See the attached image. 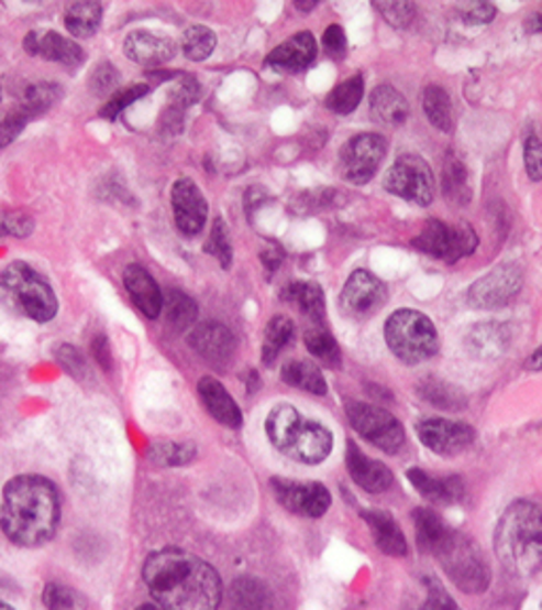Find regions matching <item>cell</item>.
Returning <instances> with one entry per match:
<instances>
[{
	"label": "cell",
	"instance_id": "6da1fadb",
	"mask_svg": "<svg viewBox=\"0 0 542 610\" xmlns=\"http://www.w3.org/2000/svg\"><path fill=\"white\" fill-rule=\"evenodd\" d=\"M143 579L162 610H219V573L198 555L180 549L155 552L144 559Z\"/></svg>",
	"mask_w": 542,
	"mask_h": 610
},
{
	"label": "cell",
	"instance_id": "7a4b0ae2",
	"mask_svg": "<svg viewBox=\"0 0 542 610\" xmlns=\"http://www.w3.org/2000/svg\"><path fill=\"white\" fill-rule=\"evenodd\" d=\"M59 526L57 488L41 475H20L2 490L0 527L18 547L49 543Z\"/></svg>",
	"mask_w": 542,
	"mask_h": 610
},
{
	"label": "cell",
	"instance_id": "3957f363",
	"mask_svg": "<svg viewBox=\"0 0 542 610\" xmlns=\"http://www.w3.org/2000/svg\"><path fill=\"white\" fill-rule=\"evenodd\" d=\"M494 549L500 564L517 577H532L542 570V502H511L498 520Z\"/></svg>",
	"mask_w": 542,
	"mask_h": 610
},
{
	"label": "cell",
	"instance_id": "277c9868",
	"mask_svg": "<svg viewBox=\"0 0 542 610\" xmlns=\"http://www.w3.org/2000/svg\"><path fill=\"white\" fill-rule=\"evenodd\" d=\"M265 433L283 456L299 465L314 467L333 451V433L324 424L299 414L288 403L276 405L267 414Z\"/></svg>",
	"mask_w": 542,
	"mask_h": 610
},
{
	"label": "cell",
	"instance_id": "5b68a950",
	"mask_svg": "<svg viewBox=\"0 0 542 610\" xmlns=\"http://www.w3.org/2000/svg\"><path fill=\"white\" fill-rule=\"evenodd\" d=\"M430 555L439 562L445 577L466 596H482L491 585V568L484 549L460 530L450 527Z\"/></svg>",
	"mask_w": 542,
	"mask_h": 610
},
{
	"label": "cell",
	"instance_id": "8992f818",
	"mask_svg": "<svg viewBox=\"0 0 542 610\" xmlns=\"http://www.w3.org/2000/svg\"><path fill=\"white\" fill-rule=\"evenodd\" d=\"M0 302L34 323H49L57 314L52 284L24 261L9 263L0 274Z\"/></svg>",
	"mask_w": 542,
	"mask_h": 610
},
{
	"label": "cell",
	"instance_id": "52a82bcc",
	"mask_svg": "<svg viewBox=\"0 0 542 610\" xmlns=\"http://www.w3.org/2000/svg\"><path fill=\"white\" fill-rule=\"evenodd\" d=\"M384 337L390 352L405 364L430 361L441 348L434 323L427 314L411 307H402L388 316Z\"/></svg>",
	"mask_w": 542,
	"mask_h": 610
},
{
	"label": "cell",
	"instance_id": "ba28073f",
	"mask_svg": "<svg viewBox=\"0 0 542 610\" xmlns=\"http://www.w3.org/2000/svg\"><path fill=\"white\" fill-rule=\"evenodd\" d=\"M411 247L452 265L477 250L479 236L468 222L450 225L441 219H429L424 229L411 240Z\"/></svg>",
	"mask_w": 542,
	"mask_h": 610
},
{
	"label": "cell",
	"instance_id": "9c48e42d",
	"mask_svg": "<svg viewBox=\"0 0 542 610\" xmlns=\"http://www.w3.org/2000/svg\"><path fill=\"white\" fill-rule=\"evenodd\" d=\"M345 416L350 420L352 428L363 439H367L369 444L375 445L377 449H381L388 456L399 454L402 445L407 442L399 417L390 414L384 407H377L372 403H361V401H347Z\"/></svg>",
	"mask_w": 542,
	"mask_h": 610
},
{
	"label": "cell",
	"instance_id": "30bf717a",
	"mask_svg": "<svg viewBox=\"0 0 542 610\" xmlns=\"http://www.w3.org/2000/svg\"><path fill=\"white\" fill-rule=\"evenodd\" d=\"M384 189L409 204L427 208L434 199V172L424 157L405 153L388 170Z\"/></svg>",
	"mask_w": 542,
	"mask_h": 610
},
{
	"label": "cell",
	"instance_id": "8fae6325",
	"mask_svg": "<svg viewBox=\"0 0 542 610\" xmlns=\"http://www.w3.org/2000/svg\"><path fill=\"white\" fill-rule=\"evenodd\" d=\"M388 142L381 134L363 132L347 140L340 151V174L352 185L369 183L386 160Z\"/></svg>",
	"mask_w": 542,
	"mask_h": 610
},
{
	"label": "cell",
	"instance_id": "7c38bea8",
	"mask_svg": "<svg viewBox=\"0 0 542 610\" xmlns=\"http://www.w3.org/2000/svg\"><path fill=\"white\" fill-rule=\"evenodd\" d=\"M523 286V268L515 261H507L489 270L468 288V304L477 309H498L511 304Z\"/></svg>",
	"mask_w": 542,
	"mask_h": 610
},
{
	"label": "cell",
	"instance_id": "4fadbf2b",
	"mask_svg": "<svg viewBox=\"0 0 542 610\" xmlns=\"http://www.w3.org/2000/svg\"><path fill=\"white\" fill-rule=\"evenodd\" d=\"M272 490L276 500L288 513L318 520L331 509V492L318 481H290L283 477L272 479Z\"/></svg>",
	"mask_w": 542,
	"mask_h": 610
},
{
	"label": "cell",
	"instance_id": "5bb4252c",
	"mask_svg": "<svg viewBox=\"0 0 542 610\" xmlns=\"http://www.w3.org/2000/svg\"><path fill=\"white\" fill-rule=\"evenodd\" d=\"M416 433L422 445L439 456H460L471 449L477 439V433L471 424L447 417L422 420L418 422Z\"/></svg>",
	"mask_w": 542,
	"mask_h": 610
},
{
	"label": "cell",
	"instance_id": "9a60e30c",
	"mask_svg": "<svg viewBox=\"0 0 542 610\" xmlns=\"http://www.w3.org/2000/svg\"><path fill=\"white\" fill-rule=\"evenodd\" d=\"M388 299V288L369 270H354L343 284L340 305L343 314L352 318H365L377 312Z\"/></svg>",
	"mask_w": 542,
	"mask_h": 610
},
{
	"label": "cell",
	"instance_id": "2e32d148",
	"mask_svg": "<svg viewBox=\"0 0 542 610\" xmlns=\"http://www.w3.org/2000/svg\"><path fill=\"white\" fill-rule=\"evenodd\" d=\"M172 213L176 227L185 236H198L208 221V204L191 178H178L172 185Z\"/></svg>",
	"mask_w": 542,
	"mask_h": 610
},
{
	"label": "cell",
	"instance_id": "e0dca14e",
	"mask_svg": "<svg viewBox=\"0 0 542 610\" xmlns=\"http://www.w3.org/2000/svg\"><path fill=\"white\" fill-rule=\"evenodd\" d=\"M24 50L30 56L43 57L62 66H81L86 62L84 47L56 30H32L24 39Z\"/></svg>",
	"mask_w": 542,
	"mask_h": 610
},
{
	"label": "cell",
	"instance_id": "ac0fdd59",
	"mask_svg": "<svg viewBox=\"0 0 542 610\" xmlns=\"http://www.w3.org/2000/svg\"><path fill=\"white\" fill-rule=\"evenodd\" d=\"M318 56V45H316L314 34L303 30L286 39L276 50L269 52L265 57V66L276 73H286V75H297L308 70L314 64Z\"/></svg>",
	"mask_w": 542,
	"mask_h": 610
},
{
	"label": "cell",
	"instance_id": "d6986e66",
	"mask_svg": "<svg viewBox=\"0 0 542 610\" xmlns=\"http://www.w3.org/2000/svg\"><path fill=\"white\" fill-rule=\"evenodd\" d=\"M345 467L352 481L369 494H384L395 483L392 471L384 462L369 458L354 442H347Z\"/></svg>",
	"mask_w": 542,
	"mask_h": 610
},
{
	"label": "cell",
	"instance_id": "ffe728a7",
	"mask_svg": "<svg viewBox=\"0 0 542 610\" xmlns=\"http://www.w3.org/2000/svg\"><path fill=\"white\" fill-rule=\"evenodd\" d=\"M123 54L144 68H157L176 56V43L157 32L134 30L123 41Z\"/></svg>",
	"mask_w": 542,
	"mask_h": 610
},
{
	"label": "cell",
	"instance_id": "44dd1931",
	"mask_svg": "<svg viewBox=\"0 0 542 610\" xmlns=\"http://www.w3.org/2000/svg\"><path fill=\"white\" fill-rule=\"evenodd\" d=\"M191 348L212 364H225L235 352V337L221 323H201L189 337Z\"/></svg>",
	"mask_w": 542,
	"mask_h": 610
},
{
	"label": "cell",
	"instance_id": "7402d4cb",
	"mask_svg": "<svg viewBox=\"0 0 542 610\" xmlns=\"http://www.w3.org/2000/svg\"><path fill=\"white\" fill-rule=\"evenodd\" d=\"M407 479L420 492L422 499L429 500L430 504H436V506L457 504L466 494V486L460 475L434 477L422 469H409Z\"/></svg>",
	"mask_w": 542,
	"mask_h": 610
},
{
	"label": "cell",
	"instance_id": "603a6c76",
	"mask_svg": "<svg viewBox=\"0 0 542 610\" xmlns=\"http://www.w3.org/2000/svg\"><path fill=\"white\" fill-rule=\"evenodd\" d=\"M361 518L372 530L373 541H375V545L381 554L390 555V557H407L409 555L407 536H405L402 527L399 526V522L390 513L379 511V509H365L361 513Z\"/></svg>",
	"mask_w": 542,
	"mask_h": 610
},
{
	"label": "cell",
	"instance_id": "cb8c5ba5",
	"mask_svg": "<svg viewBox=\"0 0 542 610\" xmlns=\"http://www.w3.org/2000/svg\"><path fill=\"white\" fill-rule=\"evenodd\" d=\"M123 286L130 293L134 305L143 312L146 318H157L164 309V293L155 277L151 276L141 265L125 268Z\"/></svg>",
	"mask_w": 542,
	"mask_h": 610
},
{
	"label": "cell",
	"instance_id": "d4e9b609",
	"mask_svg": "<svg viewBox=\"0 0 542 610\" xmlns=\"http://www.w3.org/2000/svg\"><path fill=\"white\" fill-rule=\"evenodd\" d=\"M198 394H200L201 403L208 410V414L217 422H221L228 428L242 426V412L219 380H214L210 375L201 378L200 384H198Z\"/></svg>",
	"mask_w": 542,
	"mask_h": 610
},
{
	"label": "cell",
	"instance_id": "484cf974",
	"mask_svg": "<svg viewBox=\"0 0 542 610\" xmlns=\"http://www.w3.org/2000/svg\"><path fill=\"white\" fill-rule=\"evenodd\" d=\"M369 107H372L373 119L388 128L402 126L409 117V102L395 85H377L373 89Z\"/></svg>",
	"mask_w": 542,
	"mask_h": 610
},
{
	"label": "cell",
	"instance_id": "4316f807",
	"mask_svg": "<svg viewBox=\"0 0 542 610\" xmlns=\"http://www.w3.org/2000/svg\"><path fill=\"white\" fill-rule=\"evenodd\" d=\"M283 299L288 304L297 305L299 312L314 323V327H322L327 318V302L324 291L316 282H290L283 291Z\"/></svg>",
	"mask_w": 542,
	"mask_h": 610
},
{
	"label": "cell",
	"instance_id": "83f0119b",
	"mask_svg": "<svg viewBox=\"0 0 542 610\" xmlns=\"http://www.w3.org/2000/svg\"><path fill=\"white\" fill-rule=\"evenodd\" d=\"M416 392L422 401H427L429 405L436 407V410L460 412V410H466V405H468V399L464 396L462 390L456 389L454 384H450L445 380L434 378V375L422 378L416 386Z\"/></svg>",
	"mask_w": 542,
	"mask_h": 610
},
{
	"label": "cell",
	"instance_id": "f1b7e54d",
	"mask_svg": "<svg viewBox=\"0 0 542 610\" xmlns=\"http://www.w3.org/2000/svg\"><path fill=\"white\" fill-rule=\"evenodd\" d=\"M441 189H443V197L452 206H468L471 204L473 192L468 187V170L464 166V162L452 151L445 155V162H443Z\"/></svg>",
	"mask_w": 542,
	"mask_h": 610
},
{
	"label": "cell",
	"instance_id": "f546056e",
	"mask_svg": "<svg viewBox=\"0 0 542 610\" xmlns=\"http://www.w3.org/2000/svg\"><path fill=\"white\" fill-rule=\"evenodd\" d=\"M422 109L430 121V126L439 132H454L456 119H454V107L450 94L441 85L430 84L422 91Z\"/></svg>",
	"mask_w": 542,
	"mask_h": 610
},
{
	"label": "cell",
	"instance_id": "4dcf8cb0",
	"mask_svg": "<svg viewBox=\"0 0 542 610\" xmlns=\"http://www.w3.org/2000/svg\"><path fill=\"white\" fill-rule=\"evenodd\" d=\"M229 602L233 610H269L272 591L255 577H240L231 582Z\"/></svg>",
	"mask_w": 542,
	"mask_h": 610
},
{
	"label": "cell",
	"instance_id": "1f68e13d",
	"mask_svg": "<svg viewBox=\"0 0 542 610\" xmlns=\"http://www.w3.org/2000/svg\"><path fill=\"white\" fill-rule=\"evenodd\" d=\"M413 526H416V541L422 554H432L434 547L443 541V536L450 532V524L429 506H418L413 511Z\"/></svg>",
	"mask_w": 542,
	"mask_h": 610
},
{
	"label": "cell",
	"instance_id": "d6a6232c",
	"mask_svg": "<svg viewBox=\"0 0 542 610\" xmlns=\"http://www.w3.org/2000/svg\"><path fill=\"white\" fill-rule=\"evenodd\" d=\"M507 346L509 335L496 323L479 325L466 337V348L471 350V355H477L479 359H496L505 352Z\"/></svg>",
	"mask_w": 542,
	"mask_h": 610
},
{
	"label": "cell",
	"instance_id": "836d02e7",
	"mask_svg": "<svg viewBox=\"0 0 542 610\" xmlns=\"http://www.w3.org/2000/svg\"><path fill=\"white\" fill-rule=\"evenodd\" d=\"M100 22H102L100 2H73L64 13V26L77 39L93 36L100 29Z\"/></svg>",
	"mask_w": 542,
	"mask_h": 610
},
{
	"label": "cell",
	"instance_id": "e575fe53",
	"mask_svg": "<svg viewBox=\"0 0 542 610\" xmlns=\"http://www.w3.org/2000/svg\"><path fill=\"white\" fill-rule=\"evenodd\" d=\"M283 380L292 389L306 390L316 396L327 394V380L322 371L310 361H288L283 367Z\"/></svg>",
	"mask_w": 542,
	"mask_h": 610
},
{
	"label": "cell",
	"instance_id": "d590c367",
	"mask_svg": "<svg viewBox=\"0 0 542 610\" xmlns=\"http://www.w3.org/2000/svg\"><path fill=\"white\" fill-rule=\"evenodd\" d=\"M62 98V87L54 81H38L24 87L22 96L18 98L15 107L29 115L30 119H36L38 115L49 111L57 100Z\"/></svg>",
	"mask_w": 542,
	"mask_h": 610
},
{
	"label": "cell",
	"instance_id": "8d00e7d4",
	"mask_svg": "<svg viewBox=\"0 0 542 610\" xmlns=\"http://www.w3.org/2000/svg\"><path fill=\"white\" fill-rule=\"evenodd\" d=\"M164 312L174 331H187L196 327L198 320V304L182 291L172 288L164 295Z\"/></svg>",
	"mask_w": 542,
	"mask_h": 610
},
{
	"label": "cell",
	"instance_id": "74e56055",
	"mask_svg": "<svg viewBox=\"0 0 542 610\" xmlns=\"http://www.w3.org/2000/svg\"><path fill=\"white\" fill-rule=\"evenodd\" d=\"M292 335H295V325H292V320L288 316L278 314V316H274L267 323V327H265V341H263V350H261L263 362L267 367H272L276 362L278 355L285 350L288 341L292 339Z\"/></svg>",
	"mask_w": 542,
	"mask_h": 610
},
{
	"label": "cell",
	"instance_id": "f35d334b",
	"mask_svg": "<svg viewBox=\"0 0 542 610\" xmlns=\"http://www.w3.org/2000/svg\"><path fill=\"white\" fill-rule=\"evenodd\" d=\"M365 96V79L363 75H354L338 85L329 96H327V109L338 112V115H350L356 111L361 100Z\"/></svg>",
	"mask_w": 542,
	"mask_h": 610
},
{
	"label": "cell",
	"instance_id": "ab89813d",
	"mask_svg": "<svg viewBox=\"0 0 542 610\" xmlns=\"http://www.w3.org/2000/svg\"><path fill=\"white\" fill-rule=\"evenodd\" d=\"M198 458V447L189 442H155L148 449V460L157 467H185Z\"/></svg>",
	"mask_w": 542,
	"mask_h": 610
},
{
	"label": "cell",
	"instance_id": "60d3db41",
	"mask_svg": "<svg viewBox=\"0 0 542 610\" xmlns=\"http://www.w3.org/2000/svg\"><path fill=\"white\" fill-rule=\"evenodd\" d=\"M303 341H306L308 352L314 357L316 361H320L331 369L342 367V350H340L335 337L329 334L324 327L308 329L303 335Z\"/></svg>",
	"mask_w": 542,
	"mask_h": 610
},
{
	"label": "cell",
	"instance_id": "b9f144b4",
	"mask_svg": "<svg viewBox=\"0 0 542 610\" xmlns=\"http://www.w3.org/2000/svg\"><path fill=\"white\" fill-rule=\"evenodd\" d=\"M182 56L191 62H203L212 56L217 50V34L208 26H191L185 30L182 41H180Z\"/></svg>",
	"mask_w": 542,
	"mask_h": 610
},
{
	"label": "cell",
	"instance_id": "7bdbcfd3",
	"mask_svg": "<svg viewBox=\"0 0 542 610\" xmlns=\"http://www.w3.org/2000/svg\"><path fill=\"white\" fill-rule=\"evenodd\" d=\"M41 600L47 610H86L87 607L86 598L77 589L62 582H49Z\"/></svg>",
	"mask_w": 542,
	"mask_h": 610
},
{
	"label": "cell",
	"instance_id": "ee69618b",
	"mask_svg": "<svg viewBox=\"0 0 542 610\" xmlns=\"http://www.w3.org/2000/svg\"><path fill=\"white\" fill-rule=\"evenodd\" d=\"M148 91H151V85L146 84H134L125 87V89L114 91L113 96L109 98V102L100 109V117L114 121L121 112L130 109L134 102H139Z\"/></svg>",
	"mask_w": 542,
	"mask_h": 610
},
{
	"label": "cell",
	"instance_id": "f6af8a7d",
	"mask_svg": "<svg viewBox=\"0 0 542 610\" xmlns=\"http://www.w3.org/2000/svg\"><path fill=\"white\" fill-rule=\"evenodd\" d=\"M373 9L395 29H409L416 20V4L409 0H386L373 2Z\"/></svg>",
	"mask_w": 542,
	"mask_h": 610
},
{
	"label": "cell",
	"instance_id": "bcb514c9",
	"mask_svg": "<svg viewBox=\"0 0 542 610\" xmlns=\"http://www.w3.org/2000/svg\"><path fill=\"white\" fill-rule=\"evenodd\" d=\"M206 252L212 254L223 270H229L231 263H233V249H231V240H229V229L225 221L219 217L212 222V231L208 236V242H206Z\"/></svg>",
	"mask_w": 542,
	"mask_h": 610
},
{
	"label": "cell",
	"instance_id": "7dc6e473",
	"mask_svg": "<svg viewBox=\"0 0 542 610\" xmlns=\"http://www.w3.org/2000/svg\"><path fill=\"white\" fill-rule=\"evenodd\" d=\"M30 121L32 119L20 107H11L9 111L0 112V149L9 146L18 139Z\"/></svg>",
	"mask_w": 542,
	"mask_h": 610
},
{
	"label": "cell",
	"instance_id": "c3c4849f",
	"mask_svg": "<svg viewBox=\"0 0 542 610\" xmlns=\"http://www.w3.org/2000/svg\"><path fill=\"white\" fill-rule=\"evenodd\" d=\"M427 596L420 610H462V607L454 600V596L443 587V582L436 581L434 577L424 579Z\"/></svg>",
	"mask_w": 542,
	"mask_h": 610
},
{
	"label": "cell",
	"instance_id": "681fc988",
	"mask_svg": "<svg viewBox=\"0 0 542 610\" xmlns=\"http://www.w3.org/2000/svg\"><path fill=\"white\" fill-rule=\"evenodd\" d=\"M523 166L532 183L542 181V139L539 134H528L523 140Z\"/></svg>",
	"mask_w": 542,
	"mask_h": 610
},
{
	"label": "cell",
	"instance_id": "f907efd6",
	"mask_svg": "<svg viewBox=\"0 0 542 610\" xmlns=\"http://www.w3.org/2000/svg\"><path fill=\"white\" fill-rule=\"evenodd\" d=\"M34 229V221L26 213L9 210L0 215V238H29Z\"/></svg>",
	"mask_w": 542,
	"mask_h": 610
},
{
	"label": "cell",
	"instance_id": "816d5d0a",
	"mask_svg": "<svg viewBox=\"0 0 542 610\" xmlns=\"http://www.w3.org/2000/svg\"><path fill=\"white\" fill-rule=\"evenodd\" d=\"M457 15L471 26H486L496 18V7L491 2H462L457 4Z\"/></svg>",
	"mask_w": 542,
	"mask_h": 610
},
{
	"label": "cell",
	"instance_id": "f5cc1de1",
	"mask_svg": "<svg viewBox=\"0 0 542 610\" xmlns=\"http://www.w3.org/2000/svg\"><path fill=\"white\" fill-rule=\"evenodd\" d=\"M322 45L327 50V54L333 57H343L347 52V39L340 24H331L322 34Z\"/></svg>",
	"mask_w": 542,
	"mask_h": 610
},
{
	"label": "cell",
	"instance_id": "db71d44e",
	"mask_svg": "<svg viewBox=\"0 0 542 610\" xmlns=\"http://www.w3.org/2000/svg\"><path fill=\"white\" fill-rule=\"evenodd\" d=\"M114 85H119V73L114 70L113 64H102L91 77V87L96 94H109L113 91Z\"/></svg>",
	"mask_w": 542,
	"mask_h": 610
},
{
	"label": "cell",
	"instance_id": "11a10c76",
	"mask_svg": "<svg viewBox=\"0 0 542 610\" xmlns=\"http://www.w3.org/2000/svg\"><path fill=\"white\" fill-rule=\"evenodd\" d=\"M57 361L62 362V367H64L70 375H75V378L86 373V362L81 359V355H79L75 348H70V346H62V348L57 350Z\"/></svg>",
	"mask_w": 542,
	"mask_h": 610
},
{
	"label": "cell",
	"instance_id": "9f6ffc18",
	"mask_svg": "<svg viewBox=\"0 0 542 610\" xmlns=\"http://www.w3.org/2000/svg\"><path fill=\"white\" fill-rule=\"evenodd\" d=\"M91 352H93L96 361L100 362V367H102L104 371H111V369H113V355H111V346H109V341H107V337H104V335H98V337L93 339V344H91Z\"/></svg>",
	"mask_w": 542,
	"mask_h": 610
},
{
	"label": "cell",
	"instance_id": "6f0895ef",
	"mask_svg": "<svg viewBox=\"0 0 542 610\" xmlns=\"http://www.w3.org/2000/svg\"><path fill=\"white\" fill-rule=\"evenodd\" d=\"M523 29L530 34H541L542 32V13H532L526 22H523Z\"/></svg>",
	"mask_w": 542,
	"mask_h": 610
},
{
	"label": "cell",
	"instance_id": "680465c9",
	"mask_svg": "<svg viewBox=\"0 0 542 610\" xmlns=\"http://www.w3.org/2000/svg\"><path fill=\"white\" fill-rule=\"evenodd\" d=\"M526 369H530V371H542V346H539V348L532 352V357L526 362Z\"/></svg>",
	"mask_w": 542,
	"mask_h": 610
},
{
	"label": "cell",
	"instance_id": "91938a15",
	"mask_svg": "<svg viewBox=\"0 0 542 610\" xmlns=\"http://www.w3.org/2000/svg\"><path fill=\"white\" fill-rule=\"evenodd\" d=\"M295 7L301 9V11H312V9L318 7V2L316 0H312V2H295Z\"/></svg>",
	"mask_w": 542,
	"mask_h": 610
},
{
	"label": "cell",
	"instance_id": "94428289",
	"mask_svg": "<svg viewBox=\"0 0 542 610\" xmlns=\"http://www.w3.org/2000/svg\"><path fill=\"white\" fill-rule=\"evenodd\" d=\"M139 610H162L159 607H141Z\"/></svg>",
	"mask_w": 542,
	"mask_h": 610
},
{
	"label": "cell",
	"instance_id": "6125c7cd",
	"mask_svg": "<svg viewBox=\"0 0 542 610\" xmlns=\"http://www.w3.org/2000/svg\"><path fill=\"white\" fill-rule=\"evenodd\" d=\"M0 610H13V609H11V607H7V604H2V602H0Z\"/></svg>",
	"mask_w": 542,
	"mask_h": 610
},
{
	"label": "cell",
	"instance_id": "be15d7a7",
	"mask_svg": "<svg viewBox=\"0 0 542 610\" xmlns=\"http://www.w3.org/2000/svg\"><path fill=\"white\" fill-rule=\"evenodd\" d=\"M0 98H2V91H0Z\"/></svg>",
	"mask_w": 542,
	"mask_h": 610
}]
</instances>
